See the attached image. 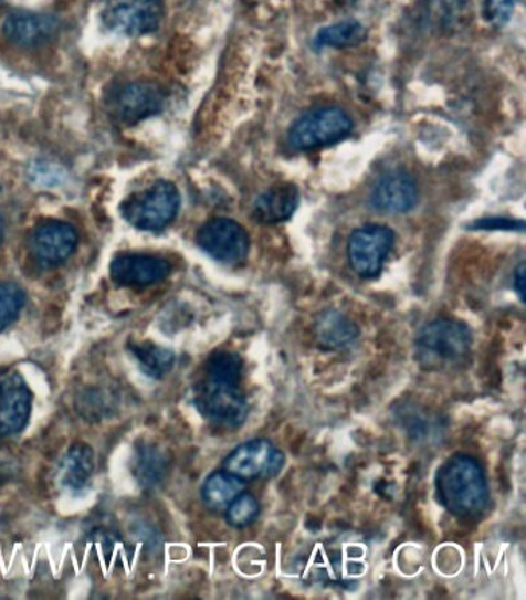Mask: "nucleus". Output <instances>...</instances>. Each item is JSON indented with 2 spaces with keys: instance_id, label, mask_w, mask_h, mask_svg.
<instances>
[{
  "instance_id": "nucleus-19",
  "label": "nucleus",
  "mask_w": 526,
  "mask_h": 600,
  "mask_svg": "<svg viewBox=\"0 0 526 600\" xmlns=\"http://www.w3.org/2000/svg\"><path fill=\"white\" fill-rule=\"evenodd\" d=\"M243 488L244 483L240 477L229 471H220L210 475L202 486V501L209 508L224 509L243 493Z\"/></svg>"
},
{
  "instance_id": "nucleus-24",
  "label": "nucleus",
  "mask_w": 526,
  "mask_h": 600,
  "mask_svg": "<svg viewBox=\"0 0 526 600\" xmlns=\"http://www.w3.org/2000/svg\"><path fill=\"white\" fill-rule=\"evenodd\" d=\"M260 514V505L255 497L251 494H240L229 505L228 520L232 526L236 528H244V526L251 525L256 520Z\"/></svg>"
},
{
  "instance_id": "nucleus-1",
  "label": "nucleus",
  "mask_w": 526,
  "mask_h": 600,
  "mask_svg": "<svg viewBox=\"0 0 526 600\" xmlns=\"http://www.w3.org/2000/svg\"><path fill=\"white\" fill-rule=\"evenodd\" d=\"M243 361L235 352L220 350L209 358L204 378L197 385L194 403L210 423L238 428L249 415V403L241 389Z\"/></svg>"
},
{
  "instance_id": "nucleus-12",
  "label": "nucleus",
  "mask_w": 526,
  "mask_h": 600,
  "mask_svg": "<svg viewBox=\"0 0 526 600\" xmlns=\"http://www.w3.org/2000/svg\"><path fill=\"white\" fill-rule=\"evenodd\" d=\"M417 185L407 171L396 170L378 179L371 193L372 208L378 212L400 215L412 210L417 204Z\"/></svg>"
},
{
  "instance_id": "nucleus-26",
  "label": "nucleus",
  "mask_w": 526,
  "mask_h": 600,
  "mask_svg": "<svg viewBox=\"0 0 526 600\" xmlns=\"http://www.w3.org/2000/svg\"><path fill=\"white\" fill-rule=\"evenodd\" d=\"M514 287H516L517 294H519V297L522 302L525 299V264L522 263L519 267H517L516 275H514Z\"/></svg>"
},
{
  "instance_id": "nucleus-13",
  "label": "nucleus",
  "mask_w": 526,
  "mask_h": 600,
  "mask_svg": "<svg viewBox=\"0 0 526 600\" xmlns=\"http://www.w3.org/2000/svg\"><path fill=\"white\" fill-rule=\"evenodd\" d=\"M162 90L151 82H134L115 97L116 116L124 124H136L162 110Z\"/></svg>"
},
{
  "instance_id": "nucleus-9",
  "label": "nucleus",
  "mask_w": 526,
  "mask_h": 600,
  "mask_svg": "<svg viewBox=\"0 0 526 600\" xmlns=\"http://www.w3.org/2000/svg\"><path fill=\"white\" fill-rule=\"evenodd\" d=\"M283 465V452L263 439L238 446L224 462L225 471L241 481L274 477L282 471Z\"/></svg>"
},
{
  "instance_id": "nucleus-18",
  "label": "nucleus",
  "mask_w": 526,
  "mask_h": 600,
  "mask_svg": "<svg viewBox=\"0 0 526 600\" xmlns=\"http://www.w3.org/2000/svg\"><path fill=\"white\" fill-rule=\"evenodd\" d=\"M95 470V455L92 448L76 445L64 455L61 462V481L65 488L82 491L88 485Z\"/></svg>"
},
{
  "instance_id": "nucleus-2",
  "label": "nucleus",
  "mask_w": 526,
  "mask_h": 600,
  "mask_svg": "<svg viewBox=\"0 0 526 600\" xmlns=\"http://www.w3.org/2000/svg\"><path fill=\"white\" fill-rule=\"evenodd\" d=\"M440 504L454 516L470 517L481 514L488 505V483L485 471L470 455H454L438 473Z\"/></svg>"
},
{
  "instance_id": "nucleus-22",
  "label": "nucleus",
  "mask_w": 526,
  "mask_h": 600,
  "mask_svg": "<svg viewBox=\"0 0 526 600\" xmlns=\"http://www.w3.org/2000/svg\"><path fill=\"white\" fill-rule=\"evenodd\" d=\"M25 294L11 283H0V333L7 329L21 314Z\"/></svg>"
},
{
  "instance_id": "nucleus-20",
  "label": "nucleus",
  "mask_w": 526,
  "mask_h": 600,
  "mask_svg": "<svg viewBox=\"0 0 526 600\" xmlns=\"http://www.w3.org/2000/svg\"><path fill=\"white\" fill-rule=\"evenodd\" d=\"M366 39V29L357 21H345L325 27L315 36L317 46H330V49H349L360 45Z\"/></svg>"
},
{
  "instance_id": "nucleus-10",
  "label": "nucleus",
  "mask_w": 526,
  "mask_h": 600,
  "mask_svg": "<svg viewBox=\"0 0 526 600\" xmlns=\"http://www.w3.org/2000/svg\"><path fill=\"white\" fill-rule=\"evenodd\" d=\"M170 271L169 261L146 253H124L116 256L111 266L113 282L127 287H144L162 282Z\"/></svg>"
},
{
  "instance_id": "nucleus-5",
  "label": "nucleus",
  "mask_w": 526,
  "mask_h": 600,
  "mask_svg": "<svg viewBox=\"0 0 526 600\" xmlns=\"http://www.w3.org/2000/svg\"><path fill=\"white\" fill-rule=\"evenodd\" d=\"M353 128V119L340 108H318L302 116L292 126L287 139L292 149L315 150L341 141Z\"/></svg>"
},
{
  "instance_id": "nucleus-21",
  "label": "nucleus",
  "mask_w": 526,
  "mask_h": 600,
  "mask_svg": "<svg viewBox=\"0 0 526 600\" xmlns=\"http://www.w3.org/2000/svg\"><path fill=\"white\" fill-rule=\"evenodd\" d=\"M130 349L141 371L151 378L167 376L175 366V354L161 346L143 343V345L132 346Z\"/></svg>"
},
{
  "instance_id": "nucleus-25",
  "label": "nucleus",
  "mask_w": 526,
  "mask_h": 600,
  "mask_svg": "<svg viewBox=\"0 0 526 600\" xmlns=\"http://www.w3.org/2000/svg\"><path fill=\"white\" fill-rule=\"evenodd\" d=\"M517 0H486L485 15L494 25L502 27L512 18Z\"/></svg>"
},
{
  "instance_id": "nucleus-16",
  "label": "nucleus",
  "mask_w": 526,
  "mask_h": 600,
  "mask_svg": "<svg viewBox=\"0 0 526 600\" xmlns=\"http://www.w3.org/2000/svg\"><path fill=\"white\" fill-rule=\"evenodd\" d=\"M299 192L292 185H278L259 197L253 204V220L261 224H280L290 220L298 208Z\"/></svg>"
},
{
  "instance_id": "nucleus-17",
  "label": "nucleus",
  "mask_w": 526,
  "mask_h": 600,
  "mask_svg": "<svg viewBox=\"0 0 526 600\" xmlns=\"http://www.w3.org/2000/svg\"><path fill=\"white\" fill-rule=\"evenodd\" d=\"M318 341L325 348L343 350L353 348L360 337V329L346 315L338 310H326L315 323Z\"/></svg>"
},
{
  "instance_id": "nucleus-3",
  "label": "nucleus",
  "mask_w": 526,
  "mask_h": 600,
  "mask_svg": "<svg viewBox=\"0 0 526 600\" xmlns=\"http://www.w3.org/2000/svg\"><path fill=\"white\" fill-rule=\"evenodd\" d=\"M473 337L463 323L440 318L420 329L414 341L417 364L431 372L457 368L470 356Z\"/></svg>"
},
{
  "instance_id": "nucleus-15",
  "label": "nucleus",
  "mask_w": 526,
  "mask_h": 600,
  "mask_svg": "<svg viewBox=\"0 0 526 600\" xmlns=\"http://www.w3.org/2000/svg\"><path fill=\"white\" fill-rule=\"evenodd\" d=\"M57 27L60 23L52 15L14 13L6 19L3 33L14 45L38 46L49 42L56 34Z\"/></svg>"
},
{
  "instance_id": "nucleus-7",
  "label": "nucleus",
  "mask_w": 526,
  "mask_h": 600,
  "mask_svg": "<svg viewBox=\"0 0 526 600\" xmlns=\"http://www.w3.org/2000/svg\"><path fill=\"white\" fill-rule=\"evenodd\" d=\"M161 19V0H104L105 25L126 36L151 33L158 29Z\"/></svg>"
},
{
  "instance_id": "nucleus-8",
  "label": "nucleus",
  "mask_w": 526,
  "mask_h": 600,
  "mask_svg": "<svg viewBox=\"0 0 526 600\" xmlns=\"http://www.w3.org/2000/svg\"><path fill=\"white\" fill-rule=\"evenodd\" d=\"M197 241L202 251L224 264L243 263L251 248L243 225L229 218H215L202 225L198 230Z\"/></svg>"
},
{
  "instance_id": "nucleus-6",
  "label": "nucleus",
  "mask_w": 526,
  "mask_h": 600,
  "mask_svg": "<svg viewBox=\"0 0 526 600\" xmlns=\"http://www.w3.org/2000/svg\"><path fill=\"white\" fill-rule=\"evenodd\" d=\"M393 243H396V235L386 225L368 224L354 230L348 241L350 267L364 278H374L383 269Z\"/></svg>"
},
{
  "instance_id": "nucleus-14",
  "label": "nucleus",
  "mask_w": 526,
  "mask_h": 600,
  "mask_svg": "<svg viewBox=\"0 0 526 600\" xmlns=\"http://www.w3.org/2000/svg\"><path fill=\"white\" fill-rule=\"evenodd\" d=\"M76 244L75 229L62 221H46L31 236V251L39 261L46 264H60L67 260Z\"/></svg>"
},
{
  "instance_id": "nucleus-4",
  "label": "nucleus",
  "mask_w": 526,
  "mask_h": 600,
  "mask_svg": "<svg viewBox=\"0 0 526 600\" xmlns=\"http://www.w3.org/2000/svg\"><path fill=\"white\" fill-rule=\"evenodd\" d=\"M181 197L175 185L158 181L143 192L128 197L120 206V212L136 229L162 230L178 215Z\"/></svg>"
},
{
  "instance_id": "nucleus-23",
  "label": "nucleus",
  "mask_w": 526,
  "mask_h": 600,
  "mask_svg": "<svg viewBox=\"0 0 526 600\" xmlns=\"http://www.w3.org/2000/svg\"><path fill=\"white\" fill-rule=\"evenodd\" d=\"M166 471V460L155 448H144L136 457V475L144 485H155Z\"/></svg>"
},
{
  "instance_id": "nucleus-11",
  "label": "nucleus",
  "mask_w": 526,
  "mask_h": 600,
  "mask_svg": "<svg viewBox=\"0 0 526 600\" xmlns=\"http://www.w3.org/2000/svg\"><path fill=\"white\" fill-rule=\"evenodd\" d=\"M31 412V392L19 373H8L0 380V435L18 434Z\"/></svg>"
},
{
  "instance_id": "nucleus-27",
  "label": "nucleus",
  "mask_w": 526,
  "mask_h": 600,
  "mask_svg": "<svg viewBox=\"0 0 526 600\" xmlns=\"http://www.w3.org/2000/svg\"><path fill=\"white\" fill-rule=\"evenodd\" d=\"M3 235H6V230H3L2 218H0V244H2Z\"/></svg>"
}]
</instances>
